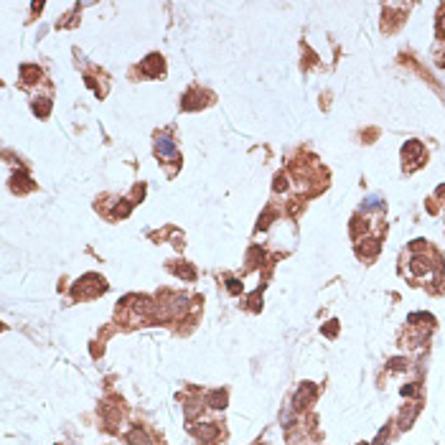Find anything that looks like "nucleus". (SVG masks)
Returning <instances> with one entry per match:
<instances>
[{
  "label": "nucleus",
  "instance_id": "obj_1",
  "mask_svg": "<svg viewBox=\"0 0 445 445\" xmlns=\"http://www.w3.org/2000/svg\"><path fill=\"white\" fill-rule=\"evenodd\" d=\"M158 153L166 155V158H176V148H173V143H171L168 135H163V138L158 140Z\"/></svg>",
  "mask_w": 445,
  "mask_h": 445
},
{
  "label": "nucleus",
  "instance_id": "obj_2",
  "mask_svg": "<svg viewBox=\"0 0 445 445\" xmlns=\"http://www.w3.org/2000/svg\"><path fill=\"white\" fill-rule=\"evenodd\" d=\"M206 402H209L211 407H216V410H221V407H224V405H227V394L216 389V392H211V394L206 397Z\"/></svg>",
  "mask_w": 445,
  "mask_h": 445
},
{
  "label": "nucleus",
  "instance_id": "obj_3",
  "mask_svg": "<svg viewBox=\"0 0 445 445\" xmlns=\"http://www.w3.org/2000/svg\"><path fill=\"white\" fill-rule=\"evenodd\" d=\"M313 394H316V389L310 387V384H305V392L300 389V392H298V397H295V405H298V407H303L305 402H310V399H313Z\"/></svg>",
  "mask_w": 445,
  "mask_h": 445
},
{
  "label": "nucleus",
  "instance_id": "obj_4",
  "mask_svg": "<svg viewBox=\"0 0 445 445\" xmlns=\"http://www.w3.org/2000/svg\"><path fill=\"white\" fill-rule=\"evenodd\" d=\"M158 66L163 69V61H161V56L153 54V56H148V64L143 66V72H145V74H155V72H158Z\"/></svg>",
  "mask_w": 445,
  "mask_h": 445
},
{
  "label": "nucleus",
  "instance_id": "obj_5",
  "mask_svg": "<svg viewBox=\"0 0 445 445\" xmlns=\"http://www.w3.org/2000/svg\"><path fill=\"white\" fill-rule=\"evenodd\" d=\"M127 440H130L132 445H150V440L145 438V433H143V430H132V433L127 435Z\"/></svg>",
  "mask_w": 445,
  "mask_h": 445
},
{
  "label": "nucleus",
  "instance_id": "obj_6",
  "mask_svg": "<svg viewBox=\"0 0 445 445\" xmlns=\"http://www.w3.org/2000/svg\"><path fill=\"white\" fill-rule=\"evenodd\" d=\"M415 415H417V407H410V410H407V415L402 412V428H410V425H412Z\"/></svg>",
  "mask_w": 445,
  "mask_h": 445
},
{
  "label": "nucleus",
  "instance_id": "obj_7",
  "mask_svg": "<svg viewBox=\"0 0 445 445\" xmlns=\"http://www.w3.org/2000/svg\"><path fill=\"white\" fill-rule=\"evenodd\" d=\"M198 435H201L204 440H211V438L216 435V430H214V428H201V430H198Z\"/></svg>",
  "mask_w": 445,
  "mask_h": 445
}]
</instances>
